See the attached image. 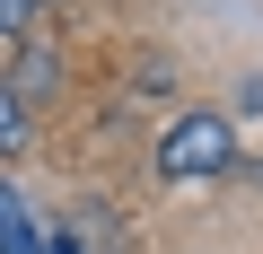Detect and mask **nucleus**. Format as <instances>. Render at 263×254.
<instances>
[{"label": "nucleus", "instance_id": "f257e3e1", "mask_svg": "<svg viewBox=\"0 0 263 254\" xmlns=\"http://www.w3.org/2000/svg\"><path fill=\"white\" fill-rule=\"evenodd\" d=\"M228 158H237V132H228V114H176V123H167V141H158V175H167V184L219 175Z\"/></svg>", "mask_w": 263, "mask_h": 254}, {"label": "nucleus", "instance_id": "f03ea898", "mask_svg": "<svg viewBox=\"0 0 263 254\" xmlns=\"http://www.w3.org/2000/svg\"><path fill=\"white\" fill-rule=\"evenodd\" d=\"M53 88H62V44H53V35H27L18 62H9V96L35 105V96H53Z\"/></svg>", "mask_w": 263, "mask_h": 254}, {"label": "nucleus", "instance_id": "7ed1b4c3", "mask_svg": "<svg viewBox=\"0 0 263 254\" xmlns=\"http://www.w3.org/2000/svg\"><path fill=\"white\" fill-rule=\"evenodd\" d=\"M0 254H79L70 228H44V219H9L0 228Z\"/></svg>", "mask_w": 263, "mask_h": 254}, {"label": "nucleus", "instance_id": "20e7f679", "mask_svg": "<svg viewBox=\"0 0 263 254\" xmlns=\"http://www.w3.org/2000/svg\"><path fill=\"white\" fill-rule=\"evenodd\" d=\"M18 141H27V105L9 96V79H0V149H18Z\"/></svg>", "mask_w": 263, "mask_h": 254}, {"label": "nucleus", "instance_id": "39448f33", "mask_svg": "<svg viewBox=\"0 0 263 254\" xmlns=\"http://www.w3.org/2000/svg\"><path fill=\"white\" fill-rule=\"evenodd\" d=\"M27 27H35V0H0V44H27Z\"/></svg>", "mask_w": 263, "mask_h": 254}, {"label": "nucleus", "instance_id": "423d86ee", "mask_svg": "<svg viewBox=\"0 0 263 254\" xmlns=\"http://www.w3.org/2000/svg\"><path fill=\"white\" fill-rule=\"evenodd\" d=\"M9 219H27V202H18V184H0V228Z\"/></svg>", "mask_w": 263, "mask_h": 254}, {"label": "nucleus", "instance_id": "0eeeda50", "mask_svg": "<svg viewBox=\"0 0 263 254\" xmlns=\"http://www.w3.org/2000/svg\"><path fill=\"white\" fill-rule=\"evenodd\" d=\"M35 9H44V0H35Z\"/></svg>", "mask_w": 263, "mask_h": 254}]
</instances>
